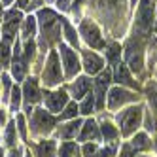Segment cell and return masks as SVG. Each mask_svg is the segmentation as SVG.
<instances>
[{"instance_id":"cell-19","label":"cell","mask_w":157,"mask_h":157,"mask_svg":"<svg viewBox=\"0 0 157 157\" xmlns=\"http://www.w3.org/2000/svg\"><path fill=\"white\" fill-rule=\"evenodd\" d=\"M36 155L38 157H55V142L46 140L36 146Z\"/></svg>"},{"instance_id":"cell-14","label":"cell","mask_w":157,"mask_h":157,"mask_svg":"<svg viewBox=\"0 0 157 157\" xmlns=\"http://www.w3.org/2000/svg\"><path fill=\"white\" fill-rule=\"evenodd\" d=\"M25 98H27V102H29V106L32 104V102H36V100L40 98V91H38V83H36V80H27V83H25Z\"/></svg>"},{"instance_id":"cell-13","label":"cell","mask_w":157,"mask_h":157,"mask_svg":"<svg viewBox=\"0 0 157 157\" xmlns=\"http://www.w3.org/2000/svg\"><path fill=\"white\" fill-rule=\"evenodd\" d=\"M25 64L27 61L25 59H21V51H19V46L15 44V55H13V66H12V72L15 76V80H23V76H25Z\"/></svg>"},{"instance_id":"cell-28","label":"cell","mask_w":157,"mask_h":157,"mask_svg":"<svg viewBox=\"0 0 157 157\" xmlns=\"http://www.w3.org/2000/svg\"><path fill=\"white\" fill-rule=\"evenodd\" d=\"M13 142H15V123H10L6 131V144L13 146Z\"/></svg>"},{"instance_id":"cell-30","label":"cell","mask_w":157,"mask_h":157,"mask_svg":"<svg viewBox=\"0 0 157 157\" xmlns=\"http://www.w3.org/2000/svg\"><path fill=\"white\" fill-rule=\"evenodd\" d=\"M8 59H10V48H8L6 42H2V44H0V63L6 64Z\"/></svg>"},{"instance_id":"cell-39","label":"cell","mask_w":157,"mask_h":157,"mask_svg":"<svg viewBox=\"0 0 157 157\" xmlns=\"http://www.w3.org/2000/svg\"><path fill=\"white\" fill-rule=\"evenodd\" d=\"M10 157H21V150H12Z\"/></svg>"},{"instance_id":"cell-5","label":"cell","mask_w":157,"mask_h":157,"mask_svg":"<svg viewBox=\"0 0 157 157\" xmlns=\"http://www.w3.org/2000/svg\"><path fill=\"white\" fill-rule=\"evenodd\" d=\"M61 57H63V64H64V72L68 78H74L80 72V61H78V55L68 48L61 44Z\"/></svg>"},{"instance_id":"cell-18","label":"cell","mask_w":157,"mask_h":157,"mask_svg":"<svg viewBox=\"0 0 157 157\" xmlns=\"http://www.w3.org/2000/svg\"><path fill=\"white\" fill-rule=\"evenodd\" d=\"M87 89H89V80L87 78H78V80L72 83V95L76 98H82L87 93Z\"/></svg>"},{"instance_id":"cell-2","label":"cell","mask_w":157,"mask_h":157,"mask_svg":"<svg viewBox=\"0 0 157 157\" xmlns=\"http://www.w3.org/2000/svg\"><path fill=\"white\" fill-rule=\"evenodd\" d=\"M38 19L42 23L44 38L48 36V42H57L59 40V17L53 12H49V10H42Z\"/></svg>"},{"instance_id":"cell-17","label":"cell","mask_w":157,"mask_h":157,"mask_svg":"<svg viewBox=\"0 0 157 157\" xmlns=\"http://www.w3.org/2000/svg\"><path fill=\"white\" fill-rule=\"evenodd\" d=\"M80 127H82V121H78V119L66 123V125L61 127V131H59L61 138H72V136H76V132L80 131Z\"/></svg>"},{"instance_id":"cell-10","label":"cell","mask_w":157,"mask_h":157,"mask_svg":"<svg viewBox=\"0 0 157 157\" xmlns=\"http://www.w3.org/2000/svg\"><path fill=\"white\" fill-rule=\"evenodd\" d=\"M68 102V97L64 91H55V93H46V106L51 112H61V108Z\"/></svg>"},{"instance_id":"cell-27","label":"cell","mask_w":157,"mask_h":157,"mask_svg":"<svg viewBox=\"0 0 157 157\" xmlns=\"http://www.w3.org/2000/svg\"><path fill=\"white\" fill-rule=\"evenodd\" d=\"M119 46H116V44H112V46H108V49H106V55H108V59L112 61V63H116L117 61V57H119Z\"/></svg>"},{"instance_id":"cell-3","label":"cell","mask_w":157,"mask_h":157,"mask_svg":"<svg viewBox=\"0 0 157 157\" xmlns=\"http://www.w3.org/2000/svg\"><path fill=\"white\" fill-rule=\"evenodd\" d=\"M61 82V64H59V57L57 53L51 51V55L48 57L46 68H44V83L46 85H57Z\"/></svg>"},{"instance_id":"cell-7","label":"cell","mask_w":157,"mask_h":157,"mask_svg":"<svg viewBox=\"0 0 157 157\" xmlns=\"http://www.w3.org/2000/svg\"><path fill=\"white\" fill-rule=\"evenodd\" d=\"M55 119L48 114L46 110H36L32 117V131L34 132H49L53 129Z\"/></svg>"},{"instance_id":"cell-26","label":"cell","mask_w":157,"mask_h":157,"mask_svg":"<svg viewBox=\"0 0 157 157\" xmlns=\"http://www.w3.org/2000/svg\"><path fill=\"white\" fill-rule=\"evenodd\" d=\"M19 104H21V91H19V87H13L12 89V110L17 112Z\"/></svg>"},{"instance_id":"cell-33","label":"cell","mask_w":157,"mask_h":157,"mask_svg":"<svg viewBox=\"0 0 157 157\" xmlns=\"http://www.w3.org/2000/svg\"><path fill=\"white\" fill-rule=\"evenodd\" d=\"M95 150H97V146H95V144H87L85 148H83L85 157H93V155H95Z\"/></svg>"},{"instance_id":"cell-38","label":"cell","mask_w":157,"mask_h":157,"mask_svg":"<svg viewBox=\"0 0 157 157\" xmlns=\"http://www.w3.org/2000/svg\"><path fill=\"white\" fill-rule=\"evenodd\" d=\"M6 123V114H4V110H0V125H4Z\"/></svg>"},{"instance_id":"cell-32","label":"cell","mask_w":157,"mask_h":157,"mask_svg":"<svg viewBox=\"0 0 157 157\" xmlns=\"http://www.w3.org/2000/svg\"><path fill=\"white\" fill-rule=\"evenodd\" d=\"M17 129H19V132H21V136L25 138V136H27V127H25V119L21 117V116L17 117Z\"/></svg>"},{"instance_id":"cell-6","label":"cell","mask_w":157,"mask_h":157,"mask_svg":"<svg viewBox=\"0 0 157 157\" xmlns=\"http://www.w3.org/2000/svg\"><path fill=\"white\" fill-rule=\"evenodd\" d=\"M80 32H82V36L85 38V42L91 48H102L104 46V42H102V38H100V32H98L97 25L91 23V21H83L82 27H80Z\"/></svg>"},{"instance_id":"cell-9","label":"cell","mask_w":157,"mask_h":157,"mask_svg":"<svg viewBox=\"0 0 157 157\" xmlns=\"http://www.w3.org/2000/svg\"><path fill=\"white\" fill-rule=\"evenodd\" d=\"M19 21H21V13L19 12H8L6 15V23L2 27V32H4V42H12L13 36H15V29L19 25Z\"/></svg>"},{"instance_id":"cell-35","label":"cell","mask_w":157,"mask_h":157,"mask_svg":"<svg viewBox=\"0 0 157 157\" xmlns=\"http://www.w3.org/2000/svg\"><path fill=\"white\" fill-rule=\"evenodd\" d=\"M132 150H134V148H131V146H125V148H123V153H121V157H131Z\"/></svg>"},{"instance_id":"cell-12","label":"cell","mask_w":157,"mask_h":157,"mask_svg":"<svg viewBox=\"0 0 157 157\" xmlns=\"http://www.w3.org/2000/svg\"><path fill=\"white\" fill-rule=\"evenodd\" d=\"M83 66H85V70H87L89 74H97L100 68H102V59L97 57L95 53L85 51V53H83Z\"/></svg>"},{"instance_id":"cell-34","label":"cell","mask_w":157,"mask_h":157,"mask_svg":"<svg viewBox=\"0 0 157 157\" xmlns=\"http://www.w3.org/2000/svg\"><path fill=\"white\" fill-rule=\"evenodd\" d=\"M114 151H116V148L112 146V148H108V150L98 151V153H97V157H112V155H114Z\"/></svg>"},{"instance_id":"cell-11","label":"cell","mask_w":157,"mask_h":157,"mask_svg":"<svg viewBox=\"0 0 157 157\" xmlns=\"http://www.w3.org/2000/svg\"><path fill=\"white\" fill-rule=\"evenodd\" d=\"M110 72L106 70V72H102L98 76V80H97V106L98 108H102V104H104V91H106V85L110 83Z\"/></svg>"},{"instance_id":"cell-21","label":"cell","mask_w":157,"mask_h":157,"mask_svg":"<svg viewBox=\"0 0 157 157\" xmlns=\"http://www.w3.org/2000/svg\"><path fill=\"white\" fill-rule=\"evenodd\" d=\"M34 32H36V19L34 17H27L25 19V27H23V36L27 40H30L34 36Z\"/></svg>"},{"instance_id":"cell-23","label":"cell","mask_w":157,"mask_h":157,"mask_svg":"<svg viewBox=\"0 0 157 157\" xmlns=\"http://www.w3.org/2000/svg\"><path fill=\"white\" fill-rule=\"evenodd\" d=\"M102 134H104V138L106 140H114L116 136H117V131H116V127L112 125V123H102Z\"/></svg>"},{"instance_id":"cell-1","label":"cell","mask_w":157,"mask_h":157,"mask_svg":"<svg viewBox=\"0 0 157 157\" xmlns=\"http://www.w3.org/2000/svg\"><path fill=\"white\" fill-rule=\"evenodd\" d=\"M117 121L121 125V134L123 136H129L132 134L140 127V121H142V108L140 106H132V108H127L123 110L121 114L117 116Z\"/></svg>"},{"instance_id":"cell-37","label":"cell","mask_w":157,"mask_h":157,"mask_svg":"<svg viewBox=\"0 0 157 157\" xmlns=\"http://www.w3.org/2000/svg\"><path fill=\"white\" fill-rule=\"evenodd\" d=\"M17 6L19 8H29V0H17Z\"/></svg>"},{"instance_id":"cell-16","label":"cell","mask_w":157,"mask_h":157,"mask_svg":"<svg viewBox=\"0 0 157 157\" xmlns=\"http://www.w3.org/2000/svg\"><path fill=\"white\" fill-rule=\"evenodd\" d=\"M82 140H89V138H93L97 140L98 138V127H97V123L93 119H89L85 121V125H83V131H82Z\"/></svg>"},{"instance_id":"cell-15","label":"cell","mask_w":157,"mask_h":157,"mask_svg":"<svg viewBox=\"0 0 157 157\" xmlns=\"http://www.w3.org/2000/svg\"><path fill=\"white\" fill-rule=\"evenodd\" d=\"M116 80L119 83H125V85H131V87H138L136 82H132V78H131V74H129L125 64H117V68H116Z\"/></svg>"},{"instance_id":"cell-41","label":"cell","mask_w":157,"mask_h":157,"mask_svg":"<svg viewBox=\"0 0 157 157\" xmlns=\"http://www.w3.org/2000/svg\"><path fill=\"white\" fill-rule=\"evenodd\" d=\"M153 49H157V36H155V40H153Z\"/></svg>"},{"instance_id":"cell-42","label":"cell","mask_w":157,"mask_h":157,"mask_svg":"<svg viewBox=\"0 0 157 157\" xmlns=\"http://www.w3.org/2000/svg\"><path fill=\"white\" fill-rule=\"evenodd\" d=\"M0 157H4V151H2V150H0Z\"/></svg>"},{"instance_id":"cell-25","label":"cell","mask_w":157,"mask_h":157,"mask_svg":"<svg viewBox=\"0 0 157 157\" xmlns=\"http://www.w3.org/2000/svg\"><path fill=\"white\" fill-rule=\"evenodd\" d=\"M63 25H64V34H66V40H68L72 46H78V36H76V32H74V29L66 23V21H63Z\"/></svg>"},{"instance_id":"cell-8","label":"cell","mask_w":157,"mask_h":157,"mask_svg":"<svg viewBox=\"0 0 157 157\" xmlns=\"http://www.w3.org/2000/svg\"><path fill=\"white\" fill-rule=\"evenodd\" d=\"M131 100H134L132 93L125 91V89H121V87H114L110 91V95H108V106L110 108H119L121 104L131 102Z\"/></svg>"},{"instance_id":"cell-22","label":"cell","mask_w":157,"mask_h":157,"mask_svg":"<svg viewBox=\"0 0 157 157\" xmlns=\"http://www.w3.org/2000/svg\"><path fill=\"white\" fill-rule=\"evenodd\" d=\"M148 136H146V134H136V136L132 138V148L134 150H144V148H148Z\"/></svg>"},{"instance_id":"cell-40","label":"cell","mask_w":157,"mask_h":157,"mask_svg":"<svg viewBox=\"0 0 157 157\" xmlns=\"http://www.w3.org/2000/svg\"><path fill=\"white\" fill-rule=\"evenodd\" d=\"M2 2H4V6H10V4H12V0H2Z\"/></svg>"},{"instance_id":"cell-24","label":"cell","mask_w":157,"mask_h":157,"mask_svg":"<svg viewBox=\"0 0 157 157\" xmlns=\"http://www.w3.org/2000/svg\"><path fill=\"white\" fill-rule=\"evenodd\" d=\"M93 106H95V95L91 93V95H87L85 97V100H83V104H82V114H91V110H93Z\"/></svg>"},{"instance_id":"cell-36","label":"cell","mask_w":157,"mask_h":157,"mask_svg":"<svg viewBox=\"0 0 157 157\" xmlns=\"http://www.w3.org/2000/svg\"><path fill=\"white\" fill-rule=\"evenodd\" d=\"M59 10H68V2H66V0H59Z\"/></svg>"},{"instance_id":"cell-31","label":"cell","mask_w":157,"mask_h":157,"mask_svg":"<svg viewBox=\"0 0 157 157\" xmlns=\"http://www.w3.org/2000/svg\"><path fill=\"white\" fill-rule=\"evenodd\" d=\"M76 114H78V106L72 102V104H68V106H66V110H64L63 114H61V117H63V119H68V117H74Z\"/></svg>"},{"instance_id":"cell-4","label":"cell","mask_w":157,"mask_h":157,"mask_svg":"<svg viewBox=\"0 0 157 157\" xmlns=\"http://www.w3.org/2000/svg\"><path fill=\"white\" fill-rule=\"evenodd\" d=\"M153 4L155 0H140V8L136 13V27L140 30H148L153 21Z\"/></svg>"},{"instance_id":"cell-20","label":"cell","mask_w":157,"mask_h":157,"mask_svg":"<svg viewBox=\"0 0 157 157\" xmlns=\"http://www.w3.org/2000/svg\"><path fill=\"white\" fill-rule=\"evenodd\" d=\"M61 157H78L80 155V150H78V146L72 144V142H66L61 146V151H59Z\"/></svg>"},{"instance_id":"cell-29","label":"cell","mask_w":157,"mask_h":157,"mask_svg":"<svg viewBox=\"0 0 157 157\" xmlns=\"http://www.w3.org/2000/svg\"><path fill=\"white\" fill-rule=\"evenodd\" d=\"M148 98H150V104L153 106V110L157 112V85H151L148 89Z\"/></svg>"}]
</instances>
